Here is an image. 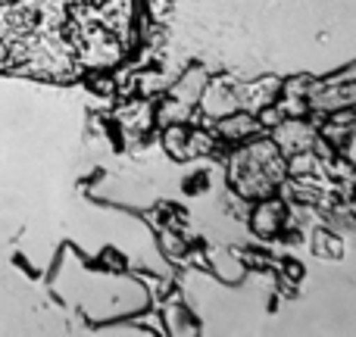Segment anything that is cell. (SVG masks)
Segmentation results:
<instances>
[{
  "label": "cell",
  "mask_w": 356,
  "mask_h": 337,
  "mask_svg": "<svg viewBox=\"0 0 356 337\" xmlns=\"http://www.w3.org/2000/svg\"><path fill=\"white\" fill-rule=\"evenodd\" d=\"M247 225L257 234L259 240H272L288 228V203L278 194L263 197V200L250 203V213H247Z\"/></svg>",
  "instance_id": "6da1fadb"
},
{
  "label": "cell",
  "mask_w": 356,
  "mask_h": 337,
  "mask_svg": "<svg viewBox=\"0 0 356 337\" xmlns=\"http://www.w3.org/2000/svg\"><path fill=\"white\" fill-rule=\"evenodd\" d=\"M116 122H119V129H122L129 147H131V144H138V141H144V138L156 129L154 100L138 97V94H135V97H125V104L119 106V113H116Z\"/></svg>",
  "instance_id": "7a4b0ae2"
},
{
  "label": "cell",
  "mask_w": 356,
  "mask_h": 337,
  "mask_svg": "<svg viewBox=\"0 0 356 337\" xmlns=\"http://www.w3.org/2000/svg\"><path fill=\"white\" fill-rule=\"evenodd\" d=\"M197 106H200V113L207 119H222L228 116V113L241 110V100H238V81L232 79V75H219V79H209L207 88H203L200 100H197Z\"/></svg>",
  "instance_id": "3957f363"
},
{
  "label": "cell",
  "mask_w": 356,
  "mask_h": 337,
  "mask_svg": "<svg viewBox=\"0 0 356 337\" xmlns=\"http://www.w3.org/2000/svg\"><path fill=\"white\" fill-rule=\"evenodd\" d=\"M207 272L222 284H241L250 269L234 247H207Z\"/></svg>",
  "instance_id": "277c9868"
},
{
  "label": "cell",
  "mask_w": 356,
  "mask_h": 337,
  "mask_svg": "<svg viewBox=\"0 0 356 337\" xmlns=\"http://www.w3.org/2000/svg\"><path fill=\"white\" fill-rule=\"evenodd\" d=\"M213 131H216V138H219L222 144H234V147L244 144V141H250V138H257V135H266V131L259 129L257 116L247 113V110H234V113H228V116L216 119Z\"/></svg>",
  "instance_id": "5b68a950"
},
{
  "label": "cell",
  "mask_w": 356,
  "mask_h": 337,
  "mask_svg": "<svg viewBox=\"0 0 356 337\" xmlns=\"http://www.w3.org/2000/svg\"><path fill=\"white\" fill-rule=\"evenodd\" d=\"M269 138L275 141V147L282 150V156H291L297 154V150H309L316 141V129L307 122V116L303 119H284L278 129L269 131Z\"/></svg>",
  "instance_id": "8992f818"
},
{
  "label": "cell",
  "mask_w": 356,
  "mask_h": 337,
  "mask_svg": "<svg viewBox=\"0 0 356 337\" xmlns=\"http://www.w3.org/2000/svg\"><path fill=\"white\" fill-rule=\"evenodd\" d=\"M282 97V79L278 75H263V79H253L238 85V100H241V110L247 113H257L263 106L275 104Z\"/></svg>",
  "instance_id": "52a82bcc"
},
{
  "label": "cell",
  "mask_w": 356,
  "mask_h": 337,
  "mask_svg": "<svg viewBox=\"0 0 356 337\" xmlns=\"http://www.w3.org/2000/svg\"><path fill=\"white\" fill-rule=\"evenodd\" d=\"M207 81H209V72L203 66H188L181 75L172 81V85L166 88V94L172 100H178V104H184V106H197V100H200V94H203V88H207Z\"/></svg>",
  "instance_id": "ba28073f"
},
{
  "label": "cell",
  "mask_w": 356,
  "mask_h": 337,
  "mask_svg": "<svg viewBox=\"0 0 356 337\" xmlns=\"http://www.w3.org/2000/svg\"><path fill=\"white\" fill-rule=\"evenodd\" d=\"M188 122H175V125H163V138H160V147L169 160L184 163L188 160Z\"/></svg>",
  "instance_id": "9c48e42d"
},
{
  "label": "cell",
  "mask_w": 356,
  "mask_h": 337,
  "mask_svg": "<svg viewBox=\"0 0 356 337\" xmlns=\"http://www.w3.org/2000/svg\"><path fill=\"white\" fill-rule=\"evenodd\" d=\"M309 250L319 259H338L341 253H344V244H341V238L332 234L328 228H316V231H309Z\"/></svg>",
  "instance_id": "30bf717a"
},
{
  "label": "cell",
  "mask_w": 356,
  "mask_h": 337,
  "mask_svg": "<svg viewBox=\"0 0 356 337\" xmlns=\"http://www.w3.org/2000/svg\"><path fill=\"white\" fill-rule=\"evenodd\" d=\"M322 163L313 150H297V154L284 156V172L288 178H303V175H319Z\"/></svg>",
  "instance_id": "8fae6325"
},
{
  "label": "cell",
  "mask_w": 356,
  "mask_h": 337,
  "mask_svg": "<svg viewBox=\"0 0 356 337\" xmlns=\"http://www.w3.org/2000/svg\"><path fill=\"white\" fill-rule=\"evenodd\" d=\"M156 234H160V250H163V259H172V263H181L184 250H188V240H184L181 234L175 231V228H166V225H163Z\"/></svg>",
  "instance_id": "7c38bea8"
},
{
  "label": "cell",
  "mask_w": 356,
  "mask_h": 337,
  "mask_svg": "<svg viewBox=\"0 0 356 337\" xmlns=\"http://www.w3.org/2000/svg\"><path fill=\"white\" fill-rule=\"evenodd\" d=\"M147 10L154 19H163V13L169 10V0H147Z\"/></svg>",
  "instance_id": "4fadbf2b"
}]
</instances>
